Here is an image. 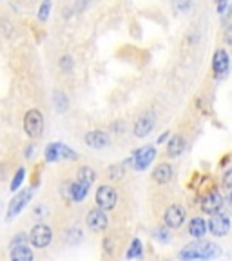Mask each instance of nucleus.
Segmentation results:
<instances>
[{
	"label": "nucleus",
	"mask_w": 232,
	"mask_h": 261,
	"mask_svg": "<svg viewBox=\"0 0 232 261\" xmlns=\"http://www.w3.org/2000/svg\"><path fill=\"white\" fill-rule=\"evenodd\" d=\"M220 256H221L220 245L209 243V241H201V240L187 245L179 252L182 261H203V259H214V257H220Z\"/></svg>",
	"instance_id": "1"
},
{
	"label": "nucleus",
	"mask_w": 232,
	"mask_h": 261,
	"mask_svg": "<svg viewBox=\"0 0 232 261\" xmlns=\"http://www.w3.org/2000/svg\"><path fill=\"white\" fill-rule=\"evenodd\" d=\"M24 129L29 138H40L44 133V116L38 109H29L24 116Z\"/></svg>",
	"instance_id": "2"
},
{
	"label": "nucleus",
	"mask_w": 232,
	"mask_h": 261,
	"mask_svg": "<svg viewBox=\"0 0 232 261\" xmlns=\"http://www.w3.org/2000/svg\"><path fill=\"white\" fill-rule=\"evenodd\" d=\"M154 156H156L154 147L145 145L142 149H138V151H135V154L131 156V158H127L125 165H133V169H136V171H143V169H147L151 165Z\"/></svg>",
	"instance_id": "3"
},
{
	"label": "nucleus",
	"mask_w": 232,
	"mask_h": 261,
	"mask_svg": "<svg viewBox=\"0 0 232 261\" xmlns=\"http://www.w3.org/2000/svg\"><path fill=\"white\" fill-rule=\"evenodd\" d=\"M53 241V230L51 227L44 223H38L31 228V232H29V243L33 247H37V249H45L49 243Z\"/></svg>",
	"instance_id": "4"
},
{
	"label": "nucleus",
	"mask_w": 232,
	"mask_h": 261,
	"mask_svg": "<svg viewBox=\"0 0 232 261\" xmlns=\"http://www.w3.org/2000/svg\"><path fill=\"white\" fill-rule=\"evenodd\" d=\"M116 200H118V194H116L114 187H111V185H102V187H98V191H96L98 208H102V211H111V208H114V205H116Z\"/></svg>",
	"instance_id": "5"
},
{
	"label": "nucleus",
	"mask_w": 232,
	"mask_h": 261,
	"mask_svg": "<svg viewBox=\"0 0 232 261\" xmlns=\"http://www.w3.org/2000/svg\"><path fill=\"white\" fill-rule=\"evenodd\" d=\"M185 218H187V211L182 205H171L163 214V223L169 228H179L185 223Z\"/></svg>",
	"instance_id": "6"
},
{
	"label": "nucleus",
	"mask_w": 232,
	"mask_h": 261,
	"mask_svg": "<svg viewBox=\"0 0 232 261\" xmlns=\"http://www.w3.org/2000/svg\"><path fill=\"white\" fill-rule=\"evenodd\" d=\"M31 196H33V189H24V191L18 192V194H16L15 198L9 201V205H8V221H11L16 214H20L22 208L29 203Z\"/></svg>",
	"instance_id": "7"
},
{
	"label": "nucleus",
	"mask_w": 232,
	"mask_h": 261,
	"mask_svg": "<svg viewBox=\"0 0 232 261\" xmlns=\"http://www.w3.org/2000/svg\"><path fill=\"white\" fill-rule=\"evenodd\" d=\"M86 223L91 230H94V232H104V230L107 228V223H109V221H107L106 212H104L102 208H91V211L87 212Z\"/></svg>",
	"instance_id": "8"
},
{
	"label": "nucleus",
	"mask_w": 232,
	"mask_h": 261,
	"mask_svg": "<svg viewBox=\"0 0 232 261\" xmlns=\"http://www.w3.org/2000/svg\"><path fill=\"white\" fill-rule=\"evenodd\" d=\"M207 228L211 230L212 236L221 238L228 232V228H230V220H228V216H225V214H212Z\"/></svg>",
	"instance_id": "9"
},
{
	"label": "nucleus",
	"mask_w": 232,
	"mask_h": 261,
	"mask_svg": "<svg viewBox=\"0 0 232 261\" xmlns=\"http://www.w3.org/2000/svg\"><path fill=\"white\" fill-rule=\"evenodd\" d=\"M223 207V196L220 194L218 191H211L203 200H201V211L205 214H218Z\"/></svg>",
	"instance_id": "10"
},
{
	"label": "nucleus",
	"mask_w": 232,
	"mask_h": 261,
	"mask_svg": "<svg viewBox=\"0 0 232 261\" xmlns=\"http://www.w3.org/2000/svg\"><path fill=\"white\" fill-rule=\"evenodd\" d=\"M228 71V53L225 49H216L214 57H212V73L220 80L227 74Z\"/></svg>",
	"instance_id": "11"
},
{
	"label": "nucleus",
	"mask_w": 232,
	"mask_h": 261,
	"mask_svg": "<svg viewBox=\"0 0 232 261\" xmlns=\"http://www.w3.org/2000/svg\"><path fill=\"white\" fill-rule=\"evenodd\" d=\"M86 143L91 149H106L109 145V135L106 130H89L86 135Z\"/></svg>",
	"instance_id": "12"
},
{
	"label": "nucleus",
	"mask_w": 232,
	"mask_h": 261,
	"mask_svg": "<svg viewBox=\"0 0 232 261\" xmlns=\"http://www.w3.org/2000/svg\"><path fill=\"white\" fill-rule=\"evenodd\" d=\"M152 127H154V118H152V114H149V113L143 114V116H140L135 123V136L136 138H145V136L152 130Z\"/></svg>",
	"instance_id": "13"
},
{
	"label": "nucleus",
	"mask_w": 232,
	"mask_h": 261,
	"mask_svg": "<svg viewBox=\"0 0 232 261\" xmlns=\"http://www.w3.org/2000/svg\"><path fill=\"white\" fill-rule=\"evenodd\" d=\"M172 174H174V171H172L171 163H160L152 171V179L156 184H169L172 179Z\"/></svg>",
	"instance_id": "14"
},
{
	"label": "nucleus",
	"mask_w": 232,
	"mask_h": 261,
	"mask_svg": "<svg viewBox=\"0 0 232 261\" xmlns=\"http://www.w3.org/2000/svg\"><path fill=\"white\" fill-rule=\"evenodd\" d=\"M11 261H33V250L25 243L11 245Z\"/></svg>",
	"instance_id": "15"
},
{
	"label": "nucleus",
	"mask_w": 232,
	"mask_h": 261,
	"mask_svg": "<svg viewBox=\"0 0 232 261\" xmlns=\"http://www.w3.org/2000/svg\"><path fill=\"white\" fill-rule=\"evenodd\" d=\"M89 192V187L86 184H80V181H74V184L67 185V198L73 201H82Z\"/></svg>",
	"instance_id": "16"
},
{
	"label": "nucleus",
	"mask_w": 232,
	"mask_h": 261,
	"mask_svg": "<svg viewBox=\"0 0 232 261\" xmlns=\"http://www.w3.org/2000/svg\"><path fill=\"white\" fill-rule=\"evenodd\" d=\"M189 234H191L192 238H196V240H201V238L207 234V223H205L203 218L196 216L189 221Z\"/></svg>",
	"instance_id": "17"
},
{
	"label": "nucleus",
	"mask_w": 232,
	"mask_h": 261,
	"mask_svg": "<svg viewBox=\"0 0 232 261\" xmlns=\"http://www.w3.org/2000/svg\"><path fill=\"white\" fill-rule=\"evenodd\" d=\"M184 147H185V140L182 138V136L179 135L172 136L167 143V154L171 156V158H176V156H179L184 152Z\"/></svg>",
	"instance_id": "18"
},
{
	"label": "nucleus",
	"mask_w": 232,
	"mask_h": 261,
	"mask_svg": "<svg viewBox=\"0 0 232 261\" xmlns=\"http://www.w3.org/2000/svg\"><path fill=\"white\" fill-rule=\"evenodd\" d=\"M94 179H96V172H94V169L91 167H80L78 169V176H76V181H80V184H86L87 187H91V185L94 184Z\"/></svg>",
	"instance_id": "19"
},
{
	"label": "nucleus",
	"mask_w": 232,
	"mask_h": 261,
	"mask_svg": "<svg viewBox=\"0 0 232 261\" xmlns=\"http://www.w3.org/2000/svg\"><path fill=\"white\" fill-rule=\"evenodd\" d=\"M123 174H125V165H123V163H114V165H111V167L107 169V176H109V179H113V181L122 179Z\"/></svg>",
	"instance_id": "20"
},
{
	"label": "nucleus",
	"mask_w": 232,
	"mask_h": 261,
	"mask_svg": "<svg viewBox=\"0 0 232 261\" xmlns=\"http://www.w3.org/2000/svg\"><path fill=\"white\" fill-rule=\"evenodd\" d=\"M45 160H47L49 163L60 160V143L55 142V143H49V145L45 147Z\"/></svg>",
	"instance_id": "21"
},
{
	"label": "nucleus",
	"mask_w": 232,
	"mask_h": 261,
	"mask_svg": "<svg viewBox=\"0 0 232 261\" xmlns=\"http://www.w3.org/2000/svg\"><path fill=\"white\" fill-rule=\"evenodd\" d=\"M127 259H135V257H142V241L136 238V240H133V243H131L129 250H127L125 254Z\"/></svg>",
	"instance_id": "22"
},
{
	"label": "nucleus",
	"mask_w": 232,
	"mask_h": 261,
	"mask_svg": "<svg viewBox=\"0 0 232 261\" xmlns=\"http://www.w3.org/2000/svg\"><path fill=\"white\" fill-rule=\"evenodd\" d=\"M55 106H57L58 113H64V111L67 109V106H69V100H67L65 93H62V91H55Z\"/></svg>",
	"instance_id": "23"
},
{
	"label": "nucleus",
	"mask_w": 232,
	"mask_h": 261,
	"mask_svg": "<svg viewBox=\"0 0 232 261\" xmlns=\"http://www.w3.org/2000/svg\"><path fill=\"white\" fill-rule=\"evenodd\" d=\"M51 15V0H42L40 8H38V20L45 22Z\"/></svg>",
	"instance_id": "24"
},
{
	"label": "nucleus",
	"mask_w": 232,
	"mask_h": 261,
	"mask_svg": "<svg viewBox=\"0 0 232 261\" xmlns=\"http://www.w3.org/2000/svg\"><path fill=\"white\" fill-rule=\"evenodd\" d=\"M60 160H69V162H76L78 160V152H74L71 147L60 143Z\"/></svg>",
	"instance_id": "25"
},
{
	"label": "nucleus",
	"mask_w": 232,
	"mask_h": 261,
	"mask_svg": "<svg viewBox=\"0 0 232 261\" xmlns=\"http://www.w3.org/2000/svg\"><path fill=\"white\" fill-rule=\"evenodd\" d=\"M24 178H25V169L22 167V169H18V171H16L15 178H13V181H11V191L13 192H16L18 189H20V185H22V181H24Z\"/></svg>",
	"instance_id": "26"
},
{
	"label": "nucleus",
	"mask_w": 232,
	"mask_h": 261,
	"mask_svg": "<svg viewBox=\"0 0 232 261\" xmlns=\"http://www.w3.org/2000/svg\"><path fill=\"white\" fill-rule=\"evenodd\" d=\"M60 69L65 71V73H71V71H73V58H71L69 55H64V57L60 58Z\"/></svg>",
	"instance_id": "27"
},
{
	"label": "nucleus",
	"mask_w": 232,
	"mask_h": 261,
	"mask_svg": "<svg viewBox=\"0 0 232 261\" xmlns=\"http://www.w3.org/2000/svg\"><path fill=\"white\" fill-rule=\"evenodd\" d=\"M154 238L158 241H162V243H165V241H169V238H171V234L165 230V228H160V230H156L154 232Z\"/></svg>",
	"instance_id": "28"
},
{
	"label": "nucleus",
	"mask_w": 232,
	"mask_h": 261,
	"mask_svg": "<svg viewBox=\"0 0 232 261\" xmlns=\"http://www.w3.org/2000/svg\"><path fill=\"white\" fill-rule=\"evenodd\" d=\"M223 185L227 189H232V169L225 171V174H223Z\"/></svg>",
	"instance_id": "29"
},
{
	"label": "nucleus",
	"mask_w": 232,
	"mask_h": 261,
	"mask_svg": "<svg viewBox=\"0 0 232 261\" xmlns=\"http://www.w3.org/2000/svg\"><path fill=\"white\" fill-rule=\"evenodd\" d=\"M176 4H178L179 11H187L191 8V0H176Z\"/></svg>",
	"instance_id": "30"
},
{
	"label": "nucleus",
	"mask_w": 232,
	"mask_h": 261,
	"mask_svg": "<svg viewBox=\"0 0 232 261\" xmlns=\"http://www.w3.org/2000/svg\"><path fill=\"white\" fill-rule=\"evenodd\" d=\"M25 241H29V236H25V234H18V236L13 238L11 245H18V243H25Z\"/></svg>",
	"instance_id": "31"
},
{
	"label": "nucleus",
	"mask_w": 232,
	"mask_h": 261,
	"mask_svg": "<svg viewBox=\"0 0 232 261\" xmlns=\"http://www.w3.org/2000/svg\"><path fill=\"white\" fill-rule=\"evenodd\" d=\"M89 4H91V0H76V9L78 11H84Z\"/></svg>",
	"instance_id": "32"
},
{
	"label": "nucleus",
	"mask_w": 232,
	"mask_h": 261,
	"mask_svg": "<svg viewBox=\"0 0 232 261\" xmlns=\"http://www.w3.org/2000/svg\"><path fill=\"white\" fill-rule=\"evenodd\" d=\"M225 42L232 45V28H228L227 31H225Z\"/></svg>",
	"instance_id": "33"
},
{
	"label": "nucleus",
	"mask_w": 232,
	"mask_h": 261,
	"mask_svg": "<svg viewBox=\"0 0 232 261\" xmlns=\"http://www.w3.org/2000/svg\"><path fill=\"white\" fill-rule=\"evenodd\" d=\"M167 138H169V130H167V133H163V135L160 136V138H158V143H163Z\"/></svg>",
	"instance_id": "34"
},
{
	"label": "nucleus",
	"mask_w": 232,
	"mask_h": 261,
	"mask_svg": "<svg viewBox=\"0 0 232 261\" xmlns=\"http://www.w3.org/2000/svg\"><path fill=\"white\" fill-rule=\"evenodd\" d=\"M31 154H33V145H29L28 149H25V156H28V158H31Z\"/></svg>",
	"instance_id": "35"
},
{
	"label": "nucleus",
	"mask_w": 232,
	"mask_h": 261,
	"mask_svg": "<svg viewBox=\"0 0 232 261\" xmlns=\"http://www.w3.org/2000/svg\"><path fill=\"white\" fill-rule=\"evenodd\" d=\"M228 203H230V208H232V191H230V196H228Z\"/></svg>",
	"instance_id": "36"
}]
</instances>
